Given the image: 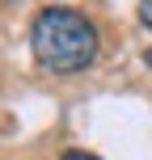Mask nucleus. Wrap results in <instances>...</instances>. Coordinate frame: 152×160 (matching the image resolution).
Masks as SVG:
<instances>
[{
    "mask_svg": "<svg viewBox=\"0 0 152 160\" xmlns=\"http://www.w3.org/2000/svg\"><path fill=\"white\" fill-rule=\"evenodd\" d=\"M144 63H148V68H152V51H144Z\"/></svg>",
    "mask_w": 152,
    "mask_h": 160,
    "instance_id": "4",
    "label": "nucleus"
},
{
    "mask_svg": "<svg viewBox=\"0 0 152 160\" xmlns=\"http://www.w3.org/2000/svg\"><path fill=\"white\" fill-rule=\"evenodd\" d=\"M139 25L152 34V0H139Z\"/></svg>",
    "mask_w": 152,
    "mask_h": 160,
    "instance_id": "2",
    "label": "nucleus"
},
{
    "mask_svg": "<svg viewBox=\"0 0 152 160\" xmlns=\"http://www.w3.org/2000/svg\"><path fill=\"white\" fill-rule=\"evenodd\" d=\"M64 160H97L93 152H80V148H72V152H64Z\"/></svg>",
    "mask_w": 152,
    "mask_h": 160,
    "instance_id": "3",
    "label": "nucleus"
},
{
    "mask_svg": "<svg viewBox=\"0 0 152 160\" xmlns=\"http://www.w3.org/2000/svg\"><path fill=\"white\" fill-rule=\"evenodd\" d=\"M30 51L38 59V68H47L55 76H72V72L93 68L97 51H102V38H97V25L80 8L51 4L30 25Z\"/></svg>",
    "mask_w": 152,
    "mask_h": 160,
    "instance_id": "1",
    "label": "nucleus"
}]
</instances>
